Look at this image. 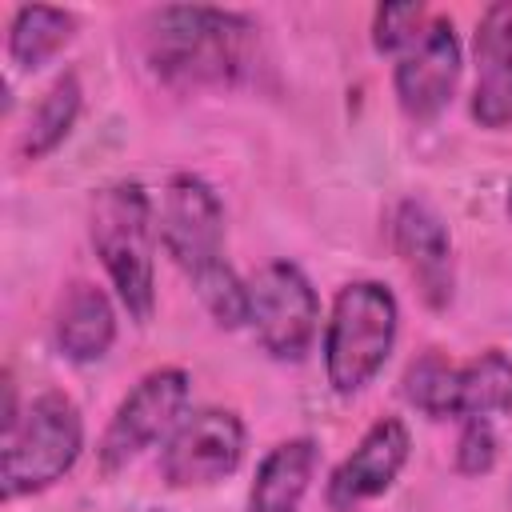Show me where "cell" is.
Masks as SVG:
<instances>
[{
  "label": "cell",
  "mask_w": 512,
  "mask_h": 512,
  "mask_svg": "<svg viewBox=\"0 0 512 512\" xmlns=\"http://www.w3.org/2000/svg\"><path fill=\"white\" fill-rule=\"evenodd\" d=\"M256 20L232 8L172 4L148 20V64L176 84H232L248 72L256 48Z\"/></svg>",
  "instance_id": "1"
},
{
  "label": "cell",
  "mask_w": 512,
  "mask_h": 512,
  "mask_svg": "<svg viewBox=\"0 0 512 512\" xmlns=\"http://www.w3.org/2000/svg\"><path fill=\"white\" fill-rule=\"evenodd\" d=\"M156 216L144 184L116 180L92 200V248L128 308L132 320H148L156 308Z\"/></svg>",
  "instance_id": "2"
},
{
  "label": "cell",
  "mask_w": 512,
  "mask_h": 512,
  "mask_svg": "<svg viewBox=\"0 0 512 512\" xmlns=\"http://www.w3.org/2000/svg\"><path fill=\"white\" fill-rule=\"evenodd\" d=\"M400 304L380 280H352L336 292L324 328V372L340 396L372 384L392 356Z\"/></svg>",
  "instance_id": "3"
},
{
  "label": "cell",
  "mask_w": 512,
  "mask_h": 512,
  "mask_svg": "<svg viewBox=\"0 0 512 512\" xmlns=\"http://www.w3.org/2000/svg\"><path fill=\"white\" fill-rule=\"evenodd\" d=\"M84 448V416L72 396L40 392L8 428H4V500L44 492L72 472Z\"/></svg>",
  "instance_id": "4"
},
{
  "label": "cell",
  "mask_w": 512,
  "mask_h": 512,
  "mask_svg": "<svg viewBox=\"0 0 512 512\" xmlns=\"http://www.w3.org/2000/svg\"><path fill=\"white\" fill-rule=\"evenodd\" d=\"M248 324L272 360H304L320 332V296L292 260H272L248 280Z\"/></svg>",
  "instance_id": "5"
},
{
  "label": "cell",
  "mask_w": 512,
  "mask_h": 512,
  "mask_svg": "<svg viewBox=\"0 0 512 512\" xmlns=\"http://www.w3.org/2000/svg\"><path fill=\"white\" fill-rule=\"evenodd\" d=\"M188 372L184 368H156L148 372L112 412L104 436H100V468L116 472L128 460H136L144 448H152L160 436H168L180 424V412L188 404Z\"/></svg>",
  "instance_id": "6"
},
{
  "label": "cell",
  "mask_w": 512,
  "mask_h": 512,
  "mask_svg": "<svg viewBox=\"0 0 512 512\" xmlns=\"http://www.w3.org/2000/svg\"><path fill=\"white\" fill-rule=\"evenodd\" d=\"M160 244L196 280L224 264V204L208 180L180 172L168 180L160 200Z\"/></svg>",
  "instance_id": "7"
},
{
  "label": "cell",
  "mask_w": 512,
  "mask_h": 512,
  "mask_svg": "<svg viewBox=\"0 0 512 512\" xmlns=\"http://www.w3.org/2000/svg\"><path fill=\"white\" fill-rule=\"evenodd\" d=\"M244 460V420L232 408H200L184 416L160 452V472L172 488H200L232 476Z\"/></svg>",
  "instance_id": "8"
},
{
  "label": "cell",
  "mask_w": 512,
  "mask_h": 512,
  "mask_svg": "<svg viewBox=\"0 0 512 512\" xmlns=\"http://www.w3.org/2000/svg\"><path fill=\"white\" fill-rule=\"evenodd\" d=\"M460 40L448 16H436L424 24L412 48L400 52L392 84L404 116L412 120H432L456 92L460 84Z\"/></svg>",
  "instance_id": "9"
},
{
  "label": "cell",
  "mask_w": 512,
  "mask_h": 512,
  "mask_svg": "<svg viewBox=\"0 0 512 512\" xmlns=\"http://www.w3.org/2000/svg\"><path fill=\"white\" fill-rule=\"evenodd\" d=\"M408 448H412V436L404 428V420L396 416H380L364 436L360 444L332 468L328 476V508L332 512H356L360 504L384 496L400 468L408 464Z\"/></svg>",
  "instance_id": "10"
},
{
  "label": "cell",
  "mask_w": 512,
  "mask_h": 512,
  "mask_svg": "<svg viewBox=\"0 0 512 512\" xmlns=\"http://www.w3.org/2000/svg\"><path fill=\"white\" fill-rule=\"evenodd\" d=\"M392 244L416 280L428 308H444L452 300V240L440 212L428 200H400L392 216Z\"/></svg>",
  "instance_id": "11"
},
{
  "label": "cell",
  "mask_w": 512,
  "mask_h": 512,
  "mask_svg": "<svg viewBox=\"0 0 512 512\" xmlns=\"http://www.w3.org/2000/svg\"><path fill=\"white\" fill-rule=\"evenodd\" d=\"M472 120L480 128L512 124V0L492 4L476 24Z\"/></svg>",
  "instance_id": "12"
},
{
  "label": "cell",
  "mask_w": 512,
  "mask_h": 512,
  "mask_svg": "<svg viewBox=\"0 0 512 512\" xmlns=\"http://www.w3.org/2000/svg\"><path fill=\"white\" fill-rule=\"evenodd\" d=\"M52 336H56L60 356H68L72 364L100 360L116 340V308L104 296V288H96L88 280H76L64 292L60 308H56Z\"/></svg>",
  "instance_id": "13"
},
{
  "label": "cell",
  "mask_w": 512,
  "mask_h": 512,
  "mask_svg": "<svg viewBox=\"0 0 512 512\" xmlns=\"http://www.w3.org/2000/svg\"><path fill=\"white\" fill-rule=\"evenodd\" d=\"M316 472V440L292 436L280 440L256 468L244 512H296Z\"/></svg>",
  "instance_id": "14"
},
{
  "label": "cell",
  "mask_w": 512,
  "mask_h": 512,
  "mask_svg": "<svg viewBox=\"0 0 512 512\" xmlns=\"http://www.w3.org/2000/svg\"><path fill=\"white\" fill-rule=\"evenodd\" d=\"M512 412V360L500 348H488L448 372V416L488 420Z\"/></svg>",
  "instance_id": "15"
},
{
  "label": "cell",
  "mask_w": 512,
  "mask_h": 512,
  "mask_svg": "<svg viewBox=\"0 0 512 512\" xmlns=\"http://www.w3.org/2000/svg\"><path fill=\"white\" fill-rule=\"evenodd\" d=\"M76 32V16L64 8H44V4H20L8 24V56L16 68L36 72L48 64Z\"/></svg>",
  "instance_id": "16"
},
{
  "label": "cell",
  "mask_w": 512,
  "mask_h": 512,
  "mask_svg": "<svg viewBox=\"0 0 512 512\" xmlns=\"http://www.w3.org/2000/svg\"><path fill=\"white\" fill-rule=\"evenodd\" d=\"M80 100H84V92H80L76 72H64L48 84V92L36 100V108L28 116V128H24V140H20L28 160H40V156H48L52 148L64 144V136L72 132V124L80 116Z\"/></svg>",
  "instance_id": "17"
},
{
  "label": "cell",
  "mask_w": 512,
  "mask_h": 512,
  "mask_svg": "<svg viewBox=\"0 0 512 512\" xmlns=\"http://www.w3.org/2000/svg\"><path fill=\"white\" fill-rule=\"evenodd\" d=\"M192 288H196L200 304L208 308V316H212L220 328H240V324H248V280H240L228 260L216 264L212 272L196 276Z\"/></svg>",
  "instance_id": "18"
},
{
  "label": "cell",
  "mask_w": 512,
  "mask_h": 512,
  "mask_svg": "<svg viewBox=\"0 0 512 512\" xmlns=\"http://www.w3.org/2000/svg\"><path fill=\"white\" fill-rule=\"evenodd\" d=\"M448 372H452V364L440 352H428L416 364H408V372H404L408 404L432 420H444L448 416Z\"/></svg>",
  "instance_id": "19"
},
{
  "label": "cell",
  "mask_w": 512,
  "mask_h": 512,
  "mask_svg": "<svg viewBox=\"0 0 512 512\" xmlns=\"http://www.w3.org/2000/svg\"><path fill=\"white\" fill-rule=\"evenodd\" d=\"M424 24H428V12L416 0H408V4H380L376 16H372V44H376V52H404V48L416 44Z\"/></svg>",
  "instance_id": "20"
},
{
  "label": "cell",
  "mask_w": 512,
  "mask_h": 512,
  "mask_svg": "<svg viewBox=\"0 0 512 512\" xmlns=\"http://www.w3.org/2000/svg\"><path fill=\"white\" fill-rule=\"evenodd\" d=\"M496 464V432L488 420H464L460 440H456V472L464 476H484Z\"/></svg>",
  "instance_id": "21"
},
{
  "label": "cell",
  "mask_w": 512,
  "mask_h": 512,
  "mask_svg": "<svg viewBox=\"0 0 512 512\" xmlns=\"http://www.w3.org/2000/svg\"><path fill=\"white\" fill-rule=\"evenodd\" d=\"M504 208H508V216H512V184H508V200H504Z\"/></svg>",
  "instance_id": "22"
}]
</instances>
